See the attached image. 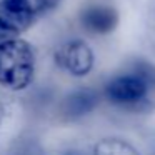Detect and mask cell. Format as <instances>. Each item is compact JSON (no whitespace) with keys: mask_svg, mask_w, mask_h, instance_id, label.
<instances>
[{"mask_svg":"<svg viewBox=\"0 0 155 155\" xmlns=\"http://www.w3.org/2000/svg\"><path fill=\"white\" fill-rule=\"evenodd\" d=\"M30 25V22L15 10L12 0H0V42L18 38Z\"/></svg>","mask_w":155,"mask_h":155,"instance_id":"8992f818","label":"cell"},{"mask_svg":"<svg viewBox=\"0 0 155 155\" xmlns=\"http://www.w3.org/2000/svg\"><path fill=\"white\" fill-rule=\"evenodd\" d=\"M90 155H142L128 140L122 137H104L94 145Z\"/></svg>","mask_w":155,"mask_h":155,"instance_id":"ba28073f","label":"cell"},{"mask_svg":"<svg viewBox=\"0 0 155 155\" xmlns=\"http://www.w3.org/2000/svg\"><path fill=\"white\" fill-rule=\"evenodd\" d=\"M155 95V65L147 60H134L114 74L102 87V97L110 105L124 110H140Z\"/></svg>","mask_w":155,"mask_h":155,"instance_id":"6da1fadb","label":"cell"},{"mask_svg":"<svg viewBox=\"0 0 155 155\" xmlns=\"http://www.w3.org/2000/svg\"><path fill=\"white\" fill-rule=\"evenodd\" d=\"M8 155H45V150L35 138H20L12 145Z\"/></svg>","mask_w":155,"mask_h":155,"instance_id":"9c48e42d","label":"cell"},{"mask_svg":"<svg viewBox=\"0 0 155 155\" xmlns=\"http://www.w3.org/2000/svg\"><path fill=\"white\" fill-rule=\"evenodd\" d=\"M58 155H87V153L82 152V150H78V148H67V150H64Z\"/></svg>","mask_w":155,"mask_h":155,"instance_id":"30bf717a","label":"cell"},{"mask_svg":"<svg viewBox=\"0 0 155 155\" xmlns=\"http://www.w3.org/2000/svg\"><path fill=\"white\" fill-rule=\"evenodd\" d=\"M102 92H97L94 88H77V90L70 92L62 102V115L67 120H77L85 115L92 114L97 108L98 102H100Z\"/></svg>","mask_w":155,"mask_h":155,"instance_id":"277c9868","label":"cell"},{"mask_svg":"<svg viewBox=\"0 0 155 155\" xmlns=\"http://www.w3.org/2000/svg\"><path fill=\"white\" fill-rule=\"evenodd\" d=\"M35 52L27 40L0 42V85L8 90H25L35 77Z\"/></svg>","mask_w":155,"mask_h":155,"instance_id":"7a4b0ae2","label":"cell"},{"mask_svg":"<svg viewBox=\"0 0 155 155\" xmlns=\"http://www.w3.org/2000/svg\"><path fill=\"white\" fill-rule=\"evenodd\" d=\"M80 24L94 35H107L118 25V14L110 5H90L80 14Z\"/></svg>","mask_w":155,"mask_h":155,"instance_id":"5b68a950","label":"cell"},{"mask_svg":"<svg viewBox=\"0 0 155 155\" xmlns=\"http://www.w3.org/2000/svg\"><path fill=\"white\" fill-rule=\"evenodd\" d=\"M60 2L62 0H12L15 10L30 24H35L38 18L55 10Z\"/></svg>","mask_w":155,"mask_h":155,"instance_id":"52a82bcc","label":"cell"},{"mask_svg":"<svg viewBox=\"0 0 155 155\" xmlns=\"http://www.w3.org/2000/svg\"><path fill=\"white\" fill-rule=\"evenodd\" d=\"M55 64L60 70L72 77H87L95 65V54L84 38H68L58 45L54 54Z\"/></svg>","mask_w":155,"mask_h":155,"instance_id":"3957f363","label":"cell"}]
</instances>
